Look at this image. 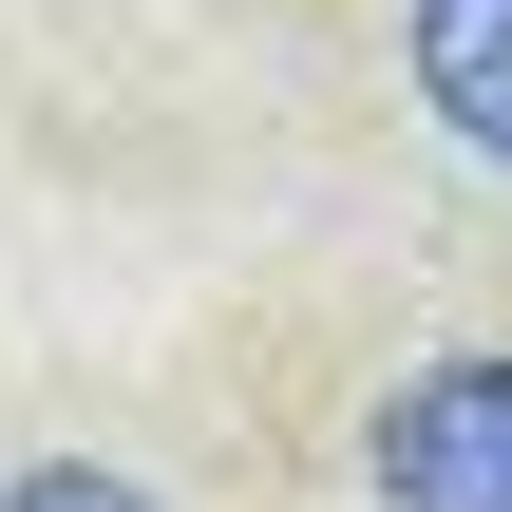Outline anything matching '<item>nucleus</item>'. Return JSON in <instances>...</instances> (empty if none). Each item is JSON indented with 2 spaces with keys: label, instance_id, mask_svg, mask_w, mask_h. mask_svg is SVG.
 Masks as SVG:
<instances>
[{
  "label": "nucleus",
  "instance_id": "nucleus-1",
  "mask_svg": "<svg viewBox=\"0 0 512 512\" xmlns=\"http://www.w3.org/2000/svg\"><path fill=\"white\" fill-rule=\"evenodd\" d=\"M380 494L399 512H512V361H418L380 399Z\"/></svg>",
  "mask_w": 512,
  "mask_h": 512
},
{
  "label": "nucleus",
  "instance_id": "nucleus-2",
  "mask_svg": "<svg viewBox=\"0 0 512 512\" xmlns=\"http://www.w3.org/2000/svg\"><path fill=\"white\" fill-rule=\"evenodd\" d=\"M418 95L512 171V0H418Z\"/></svg>",
  "mask_w": 512,
  "mask_h": 512
},
{
  "label": "nucleus",
  "instance_id": "nucleus-3",
  "mask_svg": "<svg viewBox=\"0 0 512 512\" xmlns=\"http://www.w3.org/2000/svg\"><path fill=\"white\" fill-rule=\"evenodd\" d=\"M0 512H152V494H133V475H95V456H57V475H19Z\"/></svg>",
  "mask_w": 512,
  "mask_h": 512
}]
</instances>
